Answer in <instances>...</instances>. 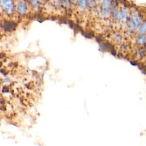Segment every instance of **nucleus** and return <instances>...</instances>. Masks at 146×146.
Returning <instances> with one entry per match:
<instances>
[{"label": "nucleus", "mask_w": 146, "mask_h": 146, "mask_svg": "<svg viewBox=\"0 0 146 146\" xmlns=\"http://www.w3.org/2000/svg\"><path fill=\"white\" fill-rule=\"evenodd\" d=\"M76 2L78 4L79 7L82 10H85L87 6V0H76Z\"/></svg>", "instance_id": "obj_4"}, {"label": "nucleus", "mask_w": 146, "mask_h": 146, "mask_svg": "<svg viewBox=\"0 0 146 146\" xmlns=\"http://www.w3.org/2000/svg\"><path fill=\"white\" fill-rule=\"evenodd\" d=\"M1 6L2 10L7 14H12L15 10V6L13 0H1Z\"/></svg>", "instance_id": "obj_2"}, {"label": "nucleus", "mask_w": 146, "mask_h": 146, "mask_svg": "<svg viewBox=\"0 0 146 146\" xmlns=\"http://www.w3.org/2000/svg\"><path fill=\"white\" fill-rule=\"evenodd\" d=\"M145 32H146V21L141 25V26H140V28L138 30V33L140 35H144V34Z\"/></svg>", "instance_id": "obj_6"}, {"label": "nucleus", "mask_w": 146, "mask_h": 146, "mask_svg": "<svg viewBox=\"0 0 146 146\" xmlns=\"http://www.w3.org/2000/svg\"><path fill=\"white\" fill-rule=\"evenodd\" d=\"M128 21L129 31H132L135 30L139 26H140V25L141 22V18L137 13H135L130 16Z\"/></svg>", "instance_id": "obj_1"}, {"label": "nucleus", "mask_w": 146, "mask_h": 146, "mask_svg": "<svg viewBox=\"0 0 146 146\" xmlns=\"http://www.w3.org/2000/svg\"><path fill=\"white\" fill-rule=\"evenodd\" d=\"M17 11L20 15H24L27 11V6L24 1H20L17 5Z\"/></svg>", "instance_id": "obj_3"}, {"label": "nucleus", "mask_w": 146, "mask_h": 146, "mask_svg": "<svg viewBox=\"0 0 146 146\" xmlns=\"http://www.w3.org/2000/svg\"><path fill=\"white\" fill-rule=\"evenodd\" d=\"M42 0H30V3L34 9H38Z\"/></svg>", "instance_id": "obj_7"}, {"label": "nucleus", "mask_w": 146, "mask_h": 146, "mask_svg": "<svg viewBox=\"0 0 146 146\" xmlns=\"http://www.w3.org/2000/svg\"><path fill=\"white\" fill-rule=\"evenodd\" d=\"M146 42V36L144 35H141L136 40V43L138 45H143Z\"/></svg>", "instance_id": "obj_5"}]
</instances>
